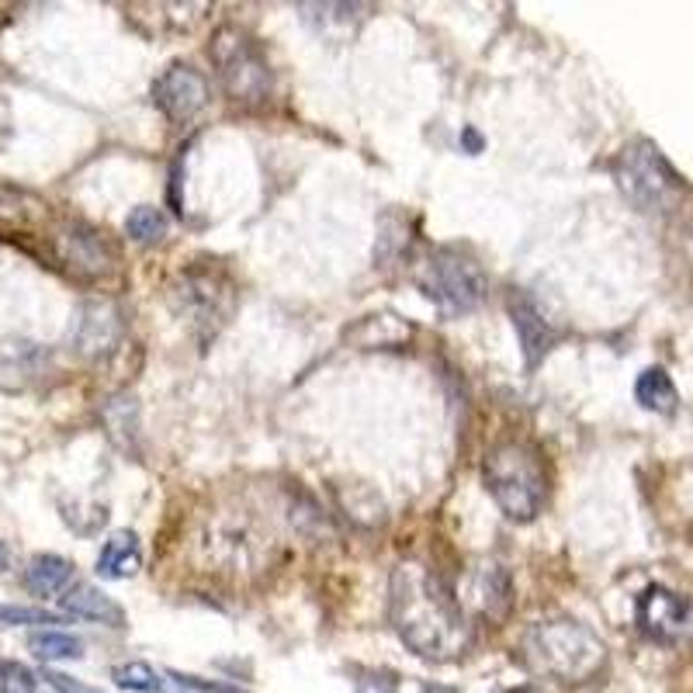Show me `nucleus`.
<instances>
[{
	"mask_svg": "<svg viewBox=\"0 0 693 693\" xmlns=\"http://www.w3.org/2000/svg\"><path fill=\"white\" fill-rule=\"evenodd\" d=\"M389 617L402 645L430 662H448L469 649V621L454 590L426 565H399L389 583Z\"/></svg>",
	"mask_w": 693,
	"mask_h": 693,
	"instance_id": "nucleus-1",
	"label": "nucleus"
},
{
	"mask_svg": "<svg viewBox=\"0 0 693 693\" xmlns=\"http://www.w3.org/2000/svg\"><path fill=\"white\" fill-rule=\"evenodd\" d=\"M194 555L225 580H257L260 572L274 569L281 548L264 513L250 500L229 496L198 520Z\"/></svg>",
	"mask_w": 693,
	"mask_h": 693,
	"instance_id": "nucleus-2",
	"label": "nucleus"
},
{
	"mask_svg": "<svg viewBox=\"0 0 693 693\" xmlns=\"http://www.w3.org/2000/svg\"><path fill=\"white\" fill-rule=\"evenodd\" d=\"M520 652H524V662L531 673L565 683V686H580V683L593 680L606 662L603 642L586 624L569 621V617L534 624L524 634Z\"/></svg>",
	"mask_w": 693,
	"mask_h": 693,
	"instance_id": "nucleus-3",
	"label": "nucleus"
},
{
	"mask_svg": "<svg viewBox=\"0 0 693 693\" xmlns=\"http://www.w3.org/2000/svg\"><path fill=\"white\" fill-rule=\"evenodd\" d=\"M482 482L503 516L516 520V524L534 520L552 493L548 461L528 441H503L489 451L482 461Z\"/></svg>",
	"mask_w": 693,
	"mask_h": 693,
	"instance_id": "nucleus-4",
	"label": "nucleus"
},
{
	"mask_svg": "<svg viewBox=\"0 0 693 693\" xmlns=\"http://www.w3.org/2000/svg\"><path fill=\"white\" fill-rule=\"evenodd\" d=\"M614 181L631 205L649 215L670 212L683 194V178L649 139H631L617 153Z\"/></svg>",
	"mask_w": 693,
	"mask_h": 693,
	"instance_id": "nucleus-5",
	"label": "nucleus"
},
{
	"mask_svg": "<svg viewBox=\"0 0 693 693\" xmlns=\"http://www.w3.org/2000/svg\"><path fill=\"white\" fill-rule=\"evenodd\" d=\"M170 305L184 315V323L198 333V340H212L225 320L233 315L237 292L225 271L212 264H191L178 274L170 288Z\"/></svg>",
	"mask_w": 693,
	"mask_h": 693,
	"instance_id": "nucleus-6",
	"label": "nucleus"
},
{
	"mask_svg": "<svg viewBox=\"0 0 693 693\" xmlns=\"http://www.w3.org/2000/svg\"><path fill=\"white\" fill-rule=\"evenodd\" d=\"M420 292L441 309V315H469L485 299V271L479 260L458 253L451 247L433 250L416 274Z\"/></svg>",
	"mask_w": 693,
	"mask_h": 693,
	"instance_id": "nucleus-7",
	"label": "nucleus"
},
{
	"mask_svg": "<svg viewBox=\"0 0 693 693\" xmlns=\"http://www.w3.org/2000/svg\"><path fill=\"white\" fill-rule=\"evenodd\" d=\"M209 56L215 63V73L225 87V94L240 104H260L271 94V67L257 42L240 32V28H219L209 42Z\"/></svg>",
	"mask_w": 693,
	"mask_h": 693,
	"instance_id": "nucleus-8",
	"label": "nucleus"
},
{
	"mask_svg": "<svg viewBox=\"0 0 693 693\" xmlns=\"http://www.w3.org/2000/svg\"><path fill=\"white\" fill-rule=\"evenodd\" d=\"M56 260L60 268L83 281H101L119 268V250L87 222H63L56 229Z\"/></svg>",
	"mask_w": 693,
	"mask_h": 693,
	"instance_id": "nucleus-9",
	"label": "nucleus"
},
{
	"mask_svg": "<svg viewBox=\"0 0 693 693\" xmlns=\"http://www.w3.org/2000/svg\"><path fill=\"white\" fill-rule=\"evenodd\" d=\"M125 337V320L119 302L111 299H87L77 305L70 323V346L83 361H104L119 351Z\"/></svg>",
	"mask_w": 693,
	"mask_h": 693,
	"instance_id": "nucleus-10",
	"label": "nucleus"
},
{
	"mask_svg": "<svg viewBox=\"0 0 693 693\" xmlns=\"http://www.w3.org/2000/svg\"><path fill=\"white\" fill-rule=\"evenodd\" d=\"M153 101L173 125L198 119L209 104V80L188 63H173L153 83Z\"/></svg>",
	"mask_w": 693,
	"mask_h": 693,
	"instance_id": "nucleus-11",
	"label": "nucleus"
},
{
	"mask_svg": "<svg viewBox=\"0 0 693 693\" xmlns=\"http://www.w3.org/2000/svg\"><path fill=\"white\" fill-rule=\"evenodd\" d=\"M690 621V600L666 590V586H649L639 596V627L655 642H670L686 627Z\"/></svg>",
	"mask_w": 693,
	"mask_h": 693,
	"instance_id": "nucleus-12",
	"label": "nucleus"
},
{
	"mask_svg": "<svg viewBox=\"0 0 693 693\" xmlns=\"http://www.w3.org/2000/svg\"><path fill=\"white\" fill-rule=\"evenodd\" d=\"M510 320H513V330H516V340H520V351H524V364L538 368L544 361V354L555 346L559 333L538 312V305L520 292L510 295Z\"/></svg>",
	"mask_w": 693,
	"mask_h": 693,
	"instance_id": "nucleus-13",
	"label": "nucleus"
},
{
	"mask_svg": "<svg viewBox=\"0 0 693 693\" xmlns=\"http://www.w3.org/2000/svg\"><path fill=\"white\" fill-rule=\"evenodd\" d=\"M413 323H406L402 315L392 312H374V315H361L351 327L343 330V343L361 346V351H389V346L410 343L413 340Z\"/></svg>",
	"mask_w": 693,
	"mask_h": 693,
	"instance_id": "nucleus-14",
	"label": "nucleus"
},
{
	"mask_svg": "<svg viewBox=\"0 0 693 693\" xmlns=\"http://www.w3.org/2000/svg\"><path fill=\"white\" fill-rule=\"evenodd\" d=\"M469 600L472 611L485 621H503L513 606V586H510V572L500 565H482L472 580H469Z\"/></svg>",
	"mask_w": 693,
	"mask_h": 693,
	"instance_id": "nucleus-15",
	"label": "nucleus"
},
{
	"mask_svg": "<svg viewBox=\"0 0 693 693\" xmlns=\"http://www.w3.org/2000/svg\"><path fill=\"white\" fill-rule=\"evenodd\" d=\"M46 351L39 343L24 337H0V385L4 389H24L42 374Z\"/></svg>",
	"mask_w": 693,
	"mask_h": 693,
	"instance_id": "nucleus-16",
	"label": "nucleus"
},
{
	"mask_svg": "<svg viewBox=\"0 0 693 693\" xmlns=\"http://www.w3.org/2000/svg\"><path fill=\"white\" fill-rule=\"evenodd\" d=\"M60 606L73 617L94 621V624H104V627H122L125 624V611L108 593H101L98 586H73L67 596H60Z\"/></svg>",
	"mask_w": 693,
	"mask_h": 693,
	"instance_id": "nucleus-17",
	"label": "nucleus"
},
{
	"mask_svg": "<svg viewBox=\"0 0 693 693\" xmlns=\"http://www.w3.org/2000/svg\"><path fill=\"white\" fill-rule=\"evenodd\" d=\"M142 569V548H139V538L132 531H114L101 555H98V572L104 580H129Z\"/></svg>",
	"mask_w": 693,
	"mask_h": 693,
	"instance_id": "nucleus-18",
	"label": "nucleus"
},
{
	"mask_svg": "<svg viewBox=\"0 0 693 693\" xmlns=\"http://www.w3.org/2000/svg\"><path fill=\"white\" fill-rule=\"evenodd\" d=\"M24 583L42 600L67 596V586L73 583V565L60 555H36L32 562H28Z\"/></svg>",
	"mask_w": 693,
	"mask_h": 693,
	"instance_id": "nucleus-19",
	"label": "nucleus"
},
{
	"mask_svg": "<svg viewBox=\"0 0 693 693\" xmlns=\"http://www.w3.org/2000/svg\"><path fill=\"white\" fill-rule=\"evenodd\" d=\"M634 399H639L642 410L659 413V416H673L676 413V402H680L673 379L662 368H645L639 374V382H634Z\"/></svg>",
	"mask_w": 693,
	"mask_h": 693,
	"instance_id": "nucleus-20",
	"label": "nucleus"
},
{
	"mask_svg": "<svg viewBox=\"0 0 693 693\" xmlns=\"http://www.w3.org/2000/svg\"><path fill=\"white\" fill-rule=\"evenodd\" d=\"M32 652L42 659V662H52V659H80L83 655V642L73 639L67 631H42V634H32Z\"/></svg>",
	"mask_w": 693,
	"mask_h": 693,
	"instance_id": "nucleus-21",
	"label": "nucleus"
},
{
	"mask_svg": "<svg viewBox=\"0 0 693 693\" xmlns=\"http://www.w3.org/2000/svg\"><path fill=\"white\" fill-rule=\"evenodd\" d=\"M125 233H129L135 243H157V240H163V233H167V219H163V212L153 209V205H139V209H132L129 219H125Z\"/></svg>",
	"mask_w": 693,
	"mask_h": 693,
	"instance_id": "nucleus-22",
	"label": "nucleus"
},
{
	"mask_svg": "<svg viewBox=\"0 0 693 693\" xmlns=\"http://www.w3.org/2000/svg\"><path fill=\"white\" fill-rule=\"evenodd\" d=\"M114 683H119L122 690H132V693H160L163 680L153 666H147V662H125V666L114 670Z\"/></svg>",
	"mask_w": 693,
	"mask_h": 693,
	"instance_id": "nucleus-23",
	"label": "nucleus"
},
{
	"mask_svg": "<svg viewBox=\"0 0 693 693\" xmlns=\"http://www.w3.org/2000/svg\"><path fill=\"white\" fill-rule=\"evenodd\" d=\"M0 693H36V676L21 662H4L0 666Z\"/></svg>",
	"mask_w": 693,
	"mask_h": 693,
	"instance_id": "nucleus-24",
	"label": "nucleus"
},
{
	"mask_svg": "<svg viewBox=\"0 0 693 693\" xmlns=\"http://www.w3.org/2000/svg\"><path fill=\"white\" fill-rule=\"evenodd\" d=\"M0 624H56V614L36 606H0Z\"/></svg>",
	"mask_w": 693,
	"mask_h": 693,
	"instance_id": "nucleus-25",
	"label": "nucleus"
},
{
	"mask_svg": "<svg viewBox=\"0 0 693 693\" xmlns=\"http://www.w3.org/2000/svg\"><path fill=\"white\" fill-rule=\"evenodd\" d=\"M358 693H399V676L395 673H385V670L361 673Z\"/></svg>",
	"mask_w": 693,
	"mask_h": 693,
	"instance_id": "nucleus-26",
	"label": "nucleus"
},
{
	"mask_svg": "<svg viewBox=\"0 0 693 693\" xmlns=\"http://www.w3.org/2000/svg\"><path fill=\"white\" fill-rule=\"evenodd\" d=\"M46 680L60 690V693H101V690H94V686H83V683H77L73 676H67V673H46Z\"/></svg>",
	"mask_w": 693,
	"mask_h": 693,
	"instance_id": "nucleus-27",
	"label": "nucleus"
},
{
	"mask_svg": "<svg viewBox=\"0 0 693 693\" xmlns=\"http://www.w3.org/2000/svg\"><path fill=\"white\" fill-rule=\"evenodd\" d=\"M173 680H181L188 686H198V690H209V693H247V690H237V686H219L212 680H198V676H188V673H173Z\"/></svg>",
	"mask_w": 693,
	"mask_h": 693,
	"instance_id": "nucleus-28",
	"label": "nucleus"
},
{
	"mask_svg": "<svg viewBox=\"0 0 693 693\" xmlns=\"http://www.w3.org/2000/svg\"><path fill=\"white\" fill-rule=\"evenodd\" d=\"M11 569V552H8V544L0 541V572H8Z\"/></svg>",
	"mask_w": 693,
	"mask_h": 693,
	"instance_id": "nucleus-29",
	"label": "nucleus"
},
{
	"mask_svg": "<svg viewBox=\"0 0 693 693\" xmlns=\"http://www.w3.org/2000/svg\"><path fill=\"white\" fill-rule=\"evenodd\" d=\"M420 693H458V690L454 686H441V683H426Z\"/></svg>",
	"mask_w": 693,
	"mask_h": 693,
	"instance_id": "nucleus-30",
	"label": "nucleus"
},
{
	"mask_svg": "<svg viewBox=\"0 0 693 693\" xmlns=\"http://www.w3.org/2000/svg\"><path fill=\"white\" fill-rule=\"evenodd\" d=\"M465 147H469V150H482V135H475V132L469 129V132H465Z\"/></svg>",
	"mask_w": 693,
	"mask_h": 693,
	"instance_id": "nucleus-31",
	"label": "nucleus"
},
{
	"mask_svg": "<svg viewBox=\"0 0 693 693\" xmlns=\"http://www.w3.org/2000/svg\"><path fill=\"white\" fill-rule=\"evenodd\" d=\"M0 132H4V119H0Z\"/></svg>",
	"mask_w": 693,
	"mask_h": 693,
	"instance_id": "nucleus-32",
	"label": "nucleus"
},
{
	"mask_svg": "<svg viewBox=\"0 0 693 693\" xmlns=\"http://www.w3.org/2000/svg\"><path fill=\"white\" fill-rule=\"evenodd\" d=\"M493 693H503V690H493Z\"/></svg>",
	"mask_w": 693,
	"mask_h": 693,
	"instance_id": "nucleus-33",
	"label": "nucleus"
}]
</instances>
